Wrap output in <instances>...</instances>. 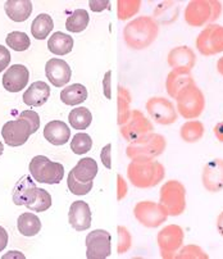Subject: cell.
Masks as SVG:
<instances>
[{
    "instance_id": "4dcf8cb0",
    "label": "cell",
    "mask_w": 223,
    "mask_h": 259,
    "mask_svg": "<svg viewBox=\"0 0 223 259\" xmlns=\"http://www.w3.org/2000/svg\"><path fill=\"white\" fill-rule=\"evenodd\" d=\"M204 133H205V127L203 122L196 121V119H190L186 123H184L180 130V135L185 143H198L203 139Z\"/></svg>"
},
{
    "instance_id": "4fadbf2b",
    "label": "cell",
    "mask_w": 223,
    "mask_h": 259,
    "mask_svg": "<svg viewBox=\"0 0 223 259\" xmlns=\"http://www.w3.org/2000/svg\"><path fill=\"white\" fill-rule=\"evenodd\" d=\"M85 243L87 259H105L112 254V236L105 230L88 232Z\"/></svg>"
},
{
    "instance_id": "6da1fadb",
    "label": "cell",
    "mask_w": 223,
    "mask_h": 259,
    "mask_svg": "<svg viewBox=\"0 0 223 259\" xmlns=\"http://www.w3.org/2000/svg\"><path fill=\"white\" fill-rule=\"evenodd\" d=\"M159 26L153 17H138L127 23L123 30L124 42L131 49L143 50L149 48L157 40Z\"/></svg>"
},
{
    "instance_id": "681fc988",
    "label": "cell",
    "mask_w": 223,
    "mask_h": 259,
    "mask_svg": "<svg viewBox=\"0 0 223 259\" xmlns=\"http://www.w3.org/2000/svg\"><path fill=\"white\" fill-rule=\"evenodd\" d=\"M213 133H214L215 138L218 139V141L223 143V121L218 122V123L215 124L214 130H213Z\"/></svg>"
},
{
    "instance_id": "ab89813d",
    "label": "cell",
    "mask_w": 223,
    "mask_h": 259,
    "mask_svg": "<svg viewBox=\"0 0 223 259\" xmlns=\"http://www.w3.org/2000/svg\"><path fill=\"white\" fill-rule=\"evenodd\" d=\"M52 207V196L45 189H39L37 198L33 201L32 204L28 205V209L31 212H45Z\"/></svg>"
},
{
    "instance_id": "d6a6232c",
    "label": "cell",
    "mask_w": 223,
    "mask_h": 259,
    "mask_svg": "<svg viewBox=\"0 0 223 259\" xmlns=\"http://www.w3.org/2000/svg\"><path fill=\"white\" fill-rule=\"evenodd\" d=\"M90 22V16L85 9H76L69 14L66 21V28L69 32L78 33L86 30Z\"/></svg>"
},
{
    "instance_id": "44dd1931",
    "label": "cell",
    "mask_w": 223,
    "mask_h": 259,
    "mask_svg": "<svg viewBox=\"0 0 223 259\" xmlns=\"http://www.w3.org/2000/svg\"><path fill=\"white\" fill-rule=\"evenodd\" d=\"M49 98L50 86L44 81H36L25 91L22 99L28 107H41L49 100Z\"/></svg>"
},
{
    "instance_id": "b9f144b4",
    "label": "cell",
    "mask_w": 223,
    "mask_h": 259,
    "mask_svg": "<svg viewBox=\"0 0 223 259\" xmlns=\"http://www.w3.org/2000/svg\"><path fill=\"white\" fill-rule=\"evenodd\" d=\"M18 118L21 119H25V121H27L28 123H30L31 126V133L35 134L37 130H39L40 127V117L39 114L36 113L35 110H23L22 113L20 114V117Z\"/></svg>"
},
{
    "instance_id": "7402d4cb",
    "label": "cell",
    "mask_w": 223,
    "mask_h": 259,
    "mask_svg": "<svg viewBox=\"0 0 223 259\" xmlns=\"http://www.w3.org/2000/svg\"><path fill=\"white\" fill-rule=\"evenodd\" d=\"M44 138L55 146L64 145L71 139V130L64 122L52 121L45 126Z\"/></svg>"
},
{
    "instance_id": "d4e9b609",
    "label": "cell",
    "mask_w": 223,
    "mask_h": 259,
    "mask_svg": "<svg viewBox=\"0 0 223 259\" xmlns=\"http://www.w3.org/2000/svg\"><path fill=\"white\" fill-rule=\"evenodd\" d=\"M71 172L77 181L83 184L93 182L98 175V163L93 158H82L71 169Z\"/></svg>"
},
{
    "instance_id": "1f68e13d",
    "label": "cell",
    "mask_w": 223,
    "mask_h": 259,
    "mask_svg": "<svg viewBox=\"0 0 223 259\" xmlns=\"http://www.w3.org/2000/svg\"><path fill=\"white\" fill-rule=\"evenodd\" d=\"M68 122L72 128L86 130L93 122V114L86 107H77L72 109L68 114Z\"/></svg>"
},
{
    "instance_id": "cb8c5ba5",
    "label": "cell",
    "mask_w": 223,
    "mask_h": 259,
    "mask_svg": "<svg viewBox=\"0 0 223 259\" xmlns=\"http://www.w3.org/2000/svg\"><path fill=\"white\" fill-rule=\"evenodd\" d=\"M4 11L13 22H25L32 13V2L30 0H8L4 4Z\"/></svg>"
},
{
    "instance_id": "2e32d148",
    "label": "cell",
    "mask_w": 223,
    "mask_h": 259,
    "mask_svg": "<svg viewBox=\"0 0 223 259\" xmlns=\"http://www.w3.org/2000/svg\"><path fill=\"white\" fill-rule=\"evenodd\" d=\"M45 75L55 88H62L71 81L72 71L66 61L59 58H52L45 64Z\"/></svg>"
},
{
    "instance_id": "8992f818",
    "label": "cell",
    "mask_w": 223,
    "mask_h": 259,
    "mask_svg": "<svg viewBox=\"0 0 223 259\" xmlns=\"http://www.w3.org/2000/svg\"><path fill=\"white\" fill-rule=\"evenodd\" d=\"M28 171L36 182L55 185L63 180L64 167L58 162H53L45 155H36L28 164Z\"/></svg>"
},
{
    "instance_id": "30bf717a",
    "label": "cell",
    "mask_w": 223,
    "mask_h": 259,
    "mask_svg": "<svg viewBox=\"0 0 223 259\" xmlns=\"http://www.w3.org/2000/svg\"><path fill=\"white\" fill-rule=\"evenodd\" d=\"M196 49L205 57L223 53V26L208 25L196 37Z\"/></svg>"
},
{
    "instance_id": "816d5d0a",
    "label": "cell",
    "mask_w": 223,
    "mask_h": 259,
    "mask_svg": "<svg viewBox=\"0 0 223 259\" xmlns=\"http://www.w3.org/2000/svg\"><path fill=\"white\" fill-rule=\"evenodd\" d=\"M217 69H218V72H219L220 75L223 76V57H222V58H219V61L217 62Z\"/></svg>"
},
{
    "instance_id": "f35d334b",
    "label": "cell",
    "mask_w": 223,
    "mask_h": 259,
    "mask_svg": "<svg viewBox=\"0 0 223 259\" xmlns=\"http://www.w3.org/2000/svg\"><path fill=\"white\" fill-rule=\"evenodd\" d=\"M67 185H68V189L73 195H87L88 193L91 191L93 186H94V181L93 182H87V184H83V182L77 181V180L74 179L72 172H69L68 179H67Z\"/></svg>"
},
{
    "instance_id": "e0dca14e",
    "label": "cell",
    "mask_w": 223,
    "mask_h": 259,
    "mask_svg": "<svg viewBox=\"0 0 223 259\" xmlns=\"http://www.w3.org/2000/svg\"><path fill=\"white\" fill-rule=\"evenodd\" d=\"M30 80V71L23 64H13L3 76V86L9 93H20L27 86Z\"/></svg>"
},
{
    "instance_id": "f1b7e54d",
    "label": "cell",
    "mask_w": 223,
    "mask_h": 259,
    "mask_svg": "<svg viewBox=\"0 0 223 259\" xmlns=\"http://www.w3.org/2000/svg\"><path fill=\"white\" fill-rule=\"evenodd\" d=\"M180 9L173 2H163L155 8L154 21L160 25H171L179 17Z\"/></svg>"
},
{
    "instance_id": "9a60e30c",
    "label": "cell",
    "mask_w": 223,
    "mask_h": 259,
    "mask_svg": "<svg viewBox=\"0 0 223 259\" xmlns=\"http://www.w3.org/2000/svg\"><path fill=\"white\" fill-rule=\"evenodd\" d=\"M201 181L205 190L209 193H219L223 190V159L214 158L204 165Z\"/></svg>"
},
{
    "instance_id": "ee69618b",
    "label": "cell",
    "mask_w": 223,
    "mask_h": 259,
    "mask_svg": "<svg viewBox=\"0 0 223 259\" xmlns=\"http://www.w3.org/2000/svg\"><path fill=\"white\" fill-rule=\"evenodd\" d=\"M11 53L6 47L0 45V72H3L4 69L8 68L9 63H11Z\"/></svg>"
},
{
    "instance_id": "f5cc1de1",
    "label": "cell",
    "mask_w": 223,
    "mask_h": 259,
    "mask_svg": "<svg viewBox=\"0 0 223 259\" xmlns=\"http://www.w3.org/2000/svg\"><path fill=\"white\" fill-rule=\"evenodd\" d=\"M12 254H7V255H4V258H9V256L12 255H17V256H20V258H25V255L23 254H21L20 251H11Z\"/></svg>"
},
{
    "instance_id": "5b68a950",
    "label": "cell",
    "mask_w": 223,
    "mask_h": 259,
    "mask_svg": "<svg viewBox=\"0 0 223 259\" xmlns=\"http://www.w3.org/2000/svg\"><path fill=\"white\" fill-rule=\"evenodd\" d=\"M167 146L164 136L159 134H149L145 138L131 143L127 146V157L132 160H154L155 158L163 154Z\"/></svg>"
},
{
    "instance_id": "f546056e",
    "label": "cell",
    "mask_w": 223,
    "mask_h": 259,
    "mask_svg": "<svg viewBox=\"0 0 223 259\" xmlns=\"http://www.w3.org/2000/svg\"><path fill=\"white\" fill-rule=\"evenodd\" d=\"M54 28V21L47 13H41L36 17L31 23V33L36 40H45Z\"/></svg>"
},
{
    "instance_id": "7a4b0ae2",
    "label": "cell",
    "mask_w": 223,
    "mask_h": 259,
    "mask_svg": "<svg viewBox=\"0 0 223 259\" xmlns=\"http://www.w3.org/2000/svg\"><path fill=\"white\" fill-rule=\"evenodd\" d=\"M164 175V167L157 160H132L127 168L129 181L139 189L157 186L163 181Z\"/></svg>"
},
{
    "instance_id": "ffe728a7",
    "label": "cell",
    "mask_w": 223,
    "mask_h": 259,
    "mask_svg": "<svg viewBox=\"0 0 223 259\" xmlns=\"http://www.w3.org/2000/svg\"><path fill=\"white\" fill-rule=\"evenodd\" d=\"M168 64L172 69H181V71L191 72L196 63L195 53L189 47H176L168 53L167 57Z\"/></svg>"
},
{
    "instance_id": "ba28073f",
    "label": "cell",
    "mask_w": 223,
    "mask_h": 259,
    "mask_svg": "<svg viewBox=\"0 0 223 259\" xmlns=\"http://www.w3.org/2000/svg\"><path fill=\"white\" fill-rule=\"evenodd\" d=\"M133 215L143 226L155 229L168 220L169 214L160 203L154 201H140L133 208Z\"/></svg>"
},
{
    "instance_id": "4316f807",
    "label": "cell",
    "mask_w": 223,
    "mask_h": 259,
    "mask_svg": "<svg viewBox=\"0 0 223 259\" xmlns=\"http://www.w3.org/2000/svg\"><path fill=\"white\" fill-rule=\"evenodd\" d=\"M48 48L55 55H67L73 49V39L63 32H54L49 37Z\"/></svg>"
},
{
    "instance_id": "7dc6e473",
    "label": "cell",
    "mask_w": 223,
    "mask_h": 259,
    "mask_svg": "<svg viewBox=\"0 0 223 259\" xmlns=\"http://www.w3.org/2000/svg\"><path fill=\"white\" fill-rule=\"evenodd\" d=\"M109 4L110 3L108 0H103V2H100V0H91V2H88V6H90L93 12L105 11V9L109 8Z\"/></svg>"
},
{
    "instance_id": "bcb514c9",
    "label": "cell",
    "mask_w": 223,
    "mask_h": 259,
    "mask_svg": "<svg viewBox=\"0 0 223 259\" xmlns=\"http://www.w3.org/2000/svg\"><path fill=\"white\" fill-rule=\"evenodd\" d=\"M127 195V184L121 175H117V200H122Z\"/></svg>"
},
{
    "instance_id": "d590c367",
    "label": "cell",
    "mask_w": 223,
    "mask_h": 259,
    "mask_svg": "<svg viewBox=\"0 0 223 259\" xmlns=\"http://www.w3.org/2000/svg\"><path fill=\"white\" fill-rule=\"evenodd\" d=\"M93 148V139L88 134L78 133L72 138L71 150L77 155H82L88 153Z\"/></svg>"
},
{
    "instance_id": "74e56055",
    "label": "cell",
    "mask_w": 223,
    "mask_h": 259,
    "mask_svg": "<svg viewBox=\"0 0 223 259\" xmlns=\"http://www.w3.org/2000/svg\"><path fill=\"white\" fill-rule=\"evenodd\" d=\"M177 259H208L209 255L207 254V251L201 249L198 245H186L177 251L176 256Z\"/></svg>"
},
{
    "instance_id": "7c38bea8",
    "label": "cell",
    "mask_w": 223,
    "mask_h": 259,
    "mask_svg": "<svg viewBox=\"0 0 223 259\" xmlns=\"http://www.w3.org/2000/svg\"><path fill=\"white\" fill-rule=\"evenodd\" d=\"M146 110L153 121L157 123L168 126L174 123L179 118V112L169 99L162 97H154L146 102Z\"/></svg>"
},
{
    "instance_id": "d6986e66",
    "label": "cell",
    "mask_w": 223,
    "mask_h": 259,
    "mask_svg": "<svg viewBox=\"0 0 223 259\" xmlns=\"http://www.w3.org/2000/svg\"><path fill=\"white\" fill-rule=\"evenodd\" d=\"M35 180L31 179L28 175L23 176L17 182L13 189V201L16 205H25L28 207L36 200L39 188L35 185Z\"/></svg>"
},
{
    "instance_id": "f907efd6",
    "label": "cell",
    "mask_w": 223,
    "mask_h": 259,
    "mask_svg": "<svg viewBox=\"0 0 223 259\" xmlns=\"http://www.w3.org/2000/svg\"><path fill=\"white\" fill-rule=\"evenodd\" d=\"M215 225H217V231L219 232L220 236L223 237V210L219 213V215H218L217 224Z\"/></svg>"
},
{
    "instance_id": "8d00e7d4",
    "label": "cell",
    "mask_w": 223,
    "mask_h": 259,
    "mask_svg": "<svg viewBox=\"0 0 223 259\" xmlns=\"http://www.w3.org/2000/svg\"><path fill=\"white\" fill-rule=\"evenodd\" d=\"M141 2L140 0H119L117 3V14L118 20L124 21L132 18L139 11H140Z\"/></svg>"
},
{
    "instance_id": "7bdbcfd3",
    "label": "cell",
    "mask_w": 223,
    "mask_h": 259,
    "mask_svg": "<svg viewBox=\"0 0 223 259\" xmlns=\"http://www.w3.org/2000/svg\"><path fill=\"white\" fill-rule=\"evenodd\" d=\"M100 159L105 168H112V144H107L100 153Z\"/></svg>"
},
{
    "instance_id": "603a6c76",
    "label": "cell",
    "mask_w": 223,
    "mask_h": 259,
    "mask_svg": "<svg viewBox=\"0 0 223 259\" xmlns=\"http://www.w3.org/2000/svg\"><path fill=\"white\" fill-rule=\"evenodd\" d=\"M194 81L191 72L181 71V69H172L167 76L165 81V89L171 98L176 99L180 91Z\"/></svg>"
},
{
    "instance_id": "83f0119b",
    "label": "cell",
    "mask_w": 223,
    "mask_h": 259,
    "mask_svg": "<svg viewBox=\"0 0 223 259\" xmlns=\"http://www.w3.org/2000/svg\"><path fill=\"white\" fill-rule=\"evenodd\" d=\"M87 99V89L81 83H72L61 91V100L66 105H78Z\"/></svg>"
},
{
    "instance_id": "db71d44e",
    "label": "cell",
    "mask_w": 223,
    "mask_h": 259,
    "mask_svg": "<svg viewBox=\"0 0 223 259\" xmlns=\"http://www.w3.org/2000/svg\"><path fill=\"white\" fill-rule=\"evenodd\" d=\"M3 152H4V145L3 143H2V140H0V157L3 155Z\"/></svg>"
},
{
    "instance_id": "3957f363",
    "label": "cell",
    "mask_w": 223,
    "mask_h": 259,
    "mask_svg": "<svg viewBox=\"0 0 223 259\" xmlns=\"http://www.w3.org/2000/svg\"><path fill=\"white\" fill-rule=\"evenodd\" d=\"M222 14V4L217 0H193L185 9V21L193 27L212 25Z\"/></svg>"
},
{
    "instance_id": "52a82bcc",
    "label": "cell",
    "mask_w": 223,
    "mask_h": 259,
    "mask_svg": "<svg viewBox=\"0 0 223 259\" xmlns=\"http://www.w3.org/2000/svg\"><path fill=\"white\" fill-rule=\"evenodd\" d=\"M159 203L171 217L182 214L186 209V189L177 180H171L160 188Z\"/></svg>"
},
{
    "instance_id": "9c48e42d",
    "label": "cell",
    "mask_w": 223,
    "mask_h": 259,
    "mask_svg": "<svg viewBox=\"0 0 223 259\" xmlns=\"http://www.w3.org/2000/svg\"><path fill=\"white\" fill-rule=\"evenodd\" d=\"M185 234L179 225H168L163 227L157 236V243L159 246L162 258L172 259L176 256L177 251L184 245Z\"/></svg>"
},
{
    "instance_id": "836d02e7",
    "label": "cell",
    "mask_w": 223,
    "mask_h": 259,
    "mask_svg": "<svg viewBox=\"0 0 223 259\" xmlns=\"http://www.w3.org/2000/svg\"><path fill=\"white\" fill-rule=\"evenodd\" d=\"M131 94H129V91L127 90L126 88H122L119 86L118 88V94H117V108H118V124L122 126L124 122L127 121L128 118L129 113H131Z\"/></svg>"
},
{
    "instance_id": "c3c4849f",
    "label": "cell",
    "mask_w": 223,
    "mask_h": 259,
    "mask_svg": "<svg viewBox=\"0 0 223 259\" xmlns=\"http://www.w3.org/2000/svg\"><path fill=\"white\" fill-rule=\"evenodd\" d=\"M8 240H9L8 232L6 231L4 227L0 226V251H3L4 249L7 248V245H8Z\"/></svg>"
},
{
    "instance_id": "484cf974",
    "label": "cell",
    "mask_w": 223,
    "mask_h": 259,
    "mask_svg": "<svg viewBox=\"0 0 223 259\" xmlns=\"http://www.w3.org/2000/svg\"><path fill=\"white\" fill-rule=\"evenodd\" d=\"M17 229L23 236H35L41 230V221L37 215L31 212L22 213L17 220Z\"/></svg>"
},
{
    "instance_id": "ac0fdd59",
    "label": "cell",
    "mask_w": 223,
    "mask_h": 259,
    "mask_svg": "<svg viewBox=\"0 0 223 259\" xmlns=\"http://www.w3.org/2000/svg\"><path fill=\"white\" fill-rule=\"evenodd\" d=\"M68 222L76 231L82 232L91 227L93 214L86 201L76 200L71 204L68 212Z\"/></svg>"
},
{
    "instance_id": "277c9868",
    "label": "cell",
    "mask_w": 223,
    "mask_h": 259,
    "mask_svg": "<svg viewBox=\"0 0 223 259\" xmlns=\"http://www.w3.org/2000/svg\"><path fill=\"white\" fill-rule=\"evenodd\" d=\"M177 112L185 119H196L205 109V97L195 81L182 89L176 97Z\"/></svg>"
},
{
    "instance_id": "e575fe53",
    "label": "cell",
    "mask_w": 223,
    "mask_h": 259,
    "mask_svg": "<svg viewBox=\"0 0 223 259\" xmlns=\"http://www.w3.org/2000/svg\"><path fill=\"white\" fill-rule=\"evenodd\" d=\"M7 45L11 49L16 50V52H25L30 48L31 41L27 33L22 32V31H13L9 32L6 39Z\"/></svg>"
},
{
    "instance_id": "8fae6325",
    "label": "cell",
    "mask_w": 223,
    "mask_h": 259,
    "mask_svg": "<svg viewBox=\"0 0 223 259\" xmlns=\"http://www.w3.org/2000/svg\"><path fill=\"white\" fill-rule=\"evenodd\" d=\"M153 133V124L140 110L132 109L128 118L121 126V134L127 141L135 143Z\"/></svg>"
},
{
    "instance_id": "f6af8a7d",
    "label": "cell",
    "mask_w": 223,
    "mask_h": 259,
    "mask_svg": "<svg viewBox=\"0 0 223 259\" xmlns=\"http://www.w3.org/2000/svg\"><path fill=\"white\" fill-rule=\"evenodd\" d=\"M103 93L107 99H112V71H108L103 78Z\"/></svg>"
},
{
    "instance_id": "60d3db41",
    "label": "cell",
    "mask_w": 223,
    "mask_h": 259,
    "mask_svg": "<svg viewBox=\"0 0 223 259\" xmlns=\"http://www.w3.org/2000/svg\"><path fill=\"white\" fill-rule=\"evenodd\" d=\"M117 232H118V243H117V253L119 255L127 253L132 246V237L131 234L124 226H117Z\"/></svg>"
},
{
    "instance_id": "5bb4252c",
    "label": "cell",
    "mask_w": 223,
    "mask_h": 259,
    "mask_svg": "<svg viewBox=\"0 0 223 259\" xmlns=\"http://www.w3.org/2000/svg\"><path fill=\"white\" fill-rule=\"evenodd\" d=\"M31 133V126L27 121L21 118L7 122L2 128V138L8 146H21L27 143Z\"/></svg>"
}]
</instances>
